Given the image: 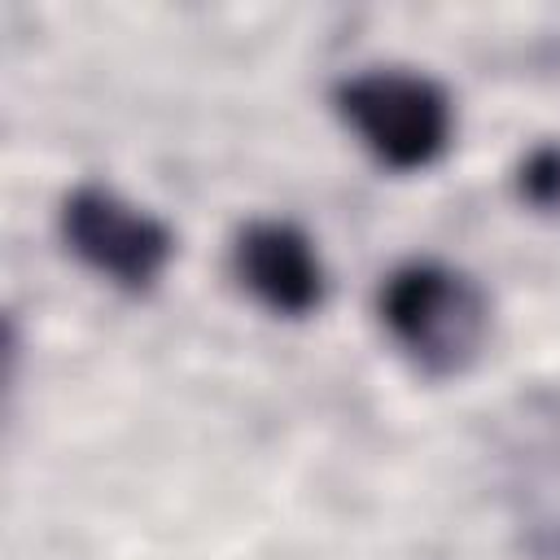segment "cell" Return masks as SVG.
Listing matches in <instances>:
<instances>
[{"instance_id":"cell-4","label":"cell","mask_w":560,"mask_h":560,"mask_svg":"<svg viewBox=\"0 0 560 560\" xmlns=\"http://www.w3.org/2000/svg\"><path fill=\"white\" fill-rule=\"evenodd\" d=\"M61 245L118 293L144 298L175 262V232L109 184H74L57 210Z\"/></svg>"},{"instance_id":"cell-3","label":"cell","mask_w":560,"mask_h":560,"mask_svg":"<svg viewBox=\"0 0 560 560\" xmlns=\"http://www.w3.org/2000/svg\"><path fill=\"white\" fill-rule=\"evenodd\" d=\"M490 464L525 560H560V389H521L490 424Z\"/></svg>"},{"instance_id":"cell-2","label":"cell","mask_w":560,"mask_h":560,"mask_svg":"<svg viewBox=\"0 0 560 560\" xmlns=\"http://www.w3.org/2000/svg\"><path fill=\"white\" fill-rule=\"evenodd\" d=\"M332 109L368 158L398 175L429 171L455 140L451 92L433 74L407 66H363L337 79Z\"/></svg>"},{"instance_id":"cell-1","label":"cell","mask_w":560,"mask_h":560,"mask_svg":"<svg viewBox=\"0 0 560 560\" xmlns=\"http://www.w3.org/2000/svg\"><path fill=\"white\" fill-rule=\"evenodd\" d=\"M376 319L420 376L451 381L481 363L494 306L472 271L442 258H407L381 276Z\"/></svg>"},{"instance_id":"cell-5","label":"cell","mask_w":560,"mask_h":560,"mask_svg":"<svg viewBox=\"0 0 560 560\" xmlns=\"http://www.w3.org/2000/svg\"><path fill=\"white\" fill-rule=\"evenodd\" d=\"M232 280L271 315L306 319L328 298V271L315 241L293 219H249L228 249Z\"/></svg>"},{"instance_id":"cell-6","label":"cell","mask_w":560,"mask_h":560,"mask_svg":"<svg viewBox=\"0 0 560 560\" xmlns=\"http://www.w3.org/2000/svg\"><path fill=\"white\" fill-rule=\"evenodd\" d=\"M512 188L521 206H529L534 214L560 219V140L529 144L512 171Z\"/></svg>"}]
</instances>
